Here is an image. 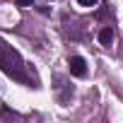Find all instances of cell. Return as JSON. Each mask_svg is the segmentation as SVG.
<instances>
[{
    "instance_id": "cell-1",
    "label": "cell",
    "mask_w": 123,
    "mask_h": 123,
    "mask_svg": "<svg viewBox=\"0 0 123 123\" xmlns=\"http://www.w3.org/2000/svg\"><path fill=\"white\" fill-rule=\"evenodd\" d=\"M0 68H3V73H5L7 77H12V80H17V82H24V80H27V75H24L27 65H24L19 51L12 48L10 43H5L3 39H0Z\"/></svg>"
},
{
    "instance_id": "cell-2",
    "label": "cell",
    "mask_w": 123,
    "mask_h": 123,
    "mask_svg": "<svg viewBox=\"0 0 123 123\" xmlns=\"http://www.w3.org/2000/svg\"><path fill=\"white\" fill-rule=\"evenodd\" d=\"M68 68H70V73H73L75 77H87V73H89L87 60H85L82 55H73V58L68 60Z\"/></svg>"
},
{
    "instance_id": "cell-3",
    "label": "cell",
    "mask_w": 123,
    "mask_h": 123,
    "mask_svg": "<svg viewBox=\"0 0 123 123\" xmlns=\"http://www.w3.org/2000/svg\"><path fill=\"white\" fill-rule=\"evenodd\" d=\"M99 43H101V46H111V43H113V29H111V27H101V31H99Z\"/></svg>"
},
{
    "instance_id": "cell-4",
    "label": "cell",
    "mask_w": 123,
    "mask_h": 123,
    "mask_svg": "<svg viewBox=\"0 0 123 123\" xmlns=\"http://www.w3.org/2000/svg\"><path fill=\"white\" fill-rule=\"evenodd\" d=\"M77 5H82V7H92V5H97V0H77Z\"/></svg>"
},
{
    "instance_id": "cell-5",
    "label": "cell",
    "mask_w": 123,
    "mask_h": 123,
    "mask_svg": "<svg viewBox=\"0 0 123 123\" xmlns=\"http://www.w3.org/2000/svg\"><path fill=\"white\" fill-rule=\"evenodd\" d=\"M15 3H17V5H19V7H29V5H31V3H34V0H15Z\"/></svg>"
}]
</instances>
